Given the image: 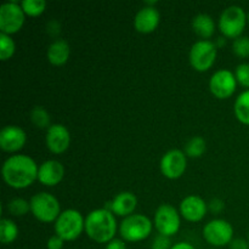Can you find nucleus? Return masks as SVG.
Masks as SVG:
<instances>
[{
  "instance_id": "f257e3e1",
  "label": "nucleus",
  "mask_w": 249,
  "mask_h": 249,
  "mask_svg": "<svg viewBox=\"0 0 249 249\" xmlns=\"http://www.w3.org/2000/svg\"><path fill=\"white\" fill-rule=\"evenodd\" d=\"M39 165L27 155L16 153L2 163L1 175L5 184L15 190L27 189L38 180Z\"/></svg>"
},
{
  "instance_id": "f03ea898",
  "label": "nucleus",
  "mask_w": 249,
  "mask_h": 249,
  "mask_svg": "<svg viewBox=\"0 0 249 249\" xmlns=\"http://www.w3.org/2000/svg\"><path fill=\"white\" fill-rule=\"evenodd\" d=\"M117 220L114 214L106 208L94 209L85 218V233L97 243H108L116 236Z\"/></svg>"
},
{
  "instance_id": "7ed1b4c3",
  "label": "nucleus",
  "mask_w": 249,
  "mask_h": 249,
  "mask_svg": "<svg viewBox=\"0 0 249 249\" xmlns=\"http://www.w3.org/2000/svg\"><path fill=\"white\" fill-rule=\"evenodd\" d=\"M55 235L63 241H74L85 231V219L77 209H66L53 223Z\"/></svg>"
},
{
  "instance_id": "20e7f679",
  "label": "nucleus",
  "mask_w": 249,
  "mask_h": 249,
  "mask_svg": "<svg viewBox=\"0 0 249 249\" xmlns=\"http://www.w3.org/2000/svg\"><path fill=\"white\" fill-rule=\"evenodd\" d=\"M153 223L143 214H131L122 220L119 233L125 242H140L151 235Z\"/></svg>"
},
{
  "instance_id": "39448f33",
  "label": "nucleus",
  "mask_w": 249,
  "mask_h": 249,
  "mask_svg": "<svg viewBox=\"0 0 249 249\" xmlns=\"http://www.w3.org/2000/svg\"><path fill=\"white\" fill-rule=\"evenodd\" d=\"M248 23V14L238 5L228 6L219 17L218 26L226 38L236 39L242 36Z\"/></svg>"
},
{
  "instance_id": "423d86ee",
  "label": "nucleus",
  "mask_w": 249,
  "mask_h": 249,
  "mask_svg": "<svg viewBox=\"0 0 249 249\" xmlns=\"http://www.w3.org/2000/svg\"><path fill=\"white\" fill-rule=\"evenodd\" d=\"M29 203L32 214L41 223H55L62 213L58 199L49 192H38L32 196Z\"/></svg>"
},
{
  "instance_id": "0eeeda50",
  "label": "nucleus",
  "mask_w": 249,
  "mask_h": 249,
  "mask_svg": "<svg viewBox=\"0 0 249 249\" xmlns=\"http://www.w3.org/2000/svg\"><path fill=\"white\" fill-rule=\"evenodd\" d=\"M218 55V48L215 43L211 40H198L192 44L190 49V65L195 71L206 72L211 70Z\"/></svg>"
},
{
  "instance_id": "6e6552de",
  "label": "nucleus",
  "mask_w": 249,
  "mask_h": 249,
  "mask_svg": "<svg viewBox=\"0 0 249 249\" xmlns=\"http://www.w3.org/2000/svg\"><path fill=\"white\" fill-rule=\"evenodd\" d=\"M153 225L160 235L172 237L180 230L181 225L180 213L172 204H160L155 213Z\"/></svg>"
},
{
  "instance_id": "1a4fd4ad",
  "label": "nucleus",
  "mask_w": 249,
  "mask_h": 249,
  "mask_svg": "<svg viewBox=\"0 0 249 249\" xmlns=\"http://www.w3.org/2000/svg\"><path fill=\"white\" fill-rule=\"evenodd\" d=\"M26 21V14L21 6V2L11 0L5 2L0 7V32L7 36L21 31Z\"/></svg>"
},
{
  "instance_id": "9d476101",
  "label": "nucleus",
  "mask_w": 249,
  "mask_h": 249,
  "mask_svg": "<svg viewBox=\"0 0 249 249\" xmlns=\"http://www.w3.org/2000/svg\"><path fill=\"white\" fill-rule=\"evenodd\" d=\"M203 237L211 246L224 247L233 240V228L228 220L214 219L204 225Z\"/></svg>"
},
{
  "instance_id": "9b49d317",
  "label": "nucleus",
  "mask_w": 249,
  "mask_h": 249,
  "mask_svg": "<svg viewBox=\"0 0 249 249\" xmlns=\"http://www.w3.org/2000/svg\"><path fill=\"white\" fill-rule=\"evenodd\" d=\"M160 168L167 179L175 180L184 175L187 168V156L184 151L173 148L165 152L160 158Z\"/></svg>"
},
{
  "instance_id": "f8f14e48",
  "label": "nucleus",
  "mask_w": 249,
  "mask_h": 249,
  "mask_svg": "<svg viewBox=\"0 0 249 249\" xmlns=\"http://www.w3.org/2000/svg\"><path fill=\"white\" fill-rule=\"evenodd\" d=\"M237 87L235 73L229 70H219L209 79V90L216 99H229L233 95Z\"/></svg>"
},
{
  "instance_id": "ddd939ff",
  "label": "nucleus",
  "mask_w": 249,
  "mask_h": 249,
  "mask_svg": "<svg viewBox=\"0 0 249 249\" xmlns=\"http://www.w3.org/2000/svg\"><path fill=\"white\" fill-rule=\"evenodd\" d=\"M45 143L48 150L55 155L66 152L71 143L70 130L63 124H51L46 130Z\"/></svg>"
},
{
  "instance_id": "4468645a",
  "label": "nucleus",
  "mask_w": 249,
  "mask_h": 249,
  "mask_svg": "<svg viewBox=\"0 0 249 249\" xmlns=\"http://www.w3.org/2000/svg\"><path fill=\"white\" fill-rule=\"evenodd\" d=\"M26 131L18 125H5L0 131V148L4 152H18L26 145Z\"/></svg>"
},
{
  "instance_id": "2eb2a0df",
  "label": "nucleus",
  "mask_w": 249,
  "mask_h": 249,
  "mask_svg": "<svg viewBox=\"0 0 249 249\" xmlns=\"http://www.w3.org/2000/svg\"><path fill=\"white\" fill-rule=\"evenodd\" d=\"M179 211L185 220L190 223H198L206 216L208 212V203H206L202 197L190 195L180 202Z\"/></svg>"
},
{
  "instance_id": "dca6fc26",
  "label": "nucleus",
  "mask_w": 249,
  "mask_h": 249,
  "mask_svg": "<svg viewBox=\"0 0 249 249\" xmlns=\"http://www.w3.org/2000/svg\"><path fill=\"white\" fill-rule=\"evenodd\" d=\"M160 21V14L156 6H143L134 17V28L142 34L152 33L157 29Z\"/></svg>"
},
{
  "instance_id": "f3484780",
  "label": "nucleus",
  "mask_w": 249,
  "mask_h": 249,
  "mask_svg": "<svg viewBox=\"0 0 249 249\" xmlns=\"http://www.w3.org/2000/svg\"><path fill=\"white\" fill-rule=\"evenodd\" d=\"M65 177V168L61 162L49 160L41 163L38 169V181L41 185L53 187L60 184Z\"/></svg>"
},
{
  "instance_id": "a211bd4d",
  "label": "nucleus",
  "mask_w": 249,
  "mask_h": 249,
  "mask_svg": "<svg viewBox=\"0 0 249 249\" xmlns=\"http://www.w3.org/2000/svg\"><path fill=\"white\" fill-rule=\"evenodd\" d=\"M136 206H138V198L135 195L130 191H122L116 195L111 202L106 203L105 208L111 211L114 215L126 218L134 214Z\"/></svg>"
},
{
  "instance_id": "6ab92c4d",
  "label": "nucleus",
  "mask_w": 249,
  "mask_h": 249,
  "mask_svg": "<svg viewBox=\"0 0 249 249\" xmlns=\"http://www.w3.org/2000/svg\"><path fill=\"white\" fill-rule=\"evenodd\" d=\"M70 55V44L65 39H55L46 50V58L53 66H63L67 63Z\"/></svg>"
},
{
  "instance_id": "aec40b11",
  "label": "nucleus",
  "mask_w": 249,
  "mask_h": 249,
  "mask_svg": "<svg viewBox=\"0 0 249 249\" xmlns=\"http://www.w3.org/2000/svg\"><path fill=\"white\" fill-rule=\"evenodd\" d=\"M192 29L202 40H208L215 32V22L208 14H198L192 18Z\"/></svg>"
},
{
  "instance_id": "412c9836",
  "label": "nucleus",
  "mask_w": 249,
  "mask_h": 249,
  "mask_svg": "<svg viewBox=\"0 0 249 249\" xmlns=\"http://www.w3.org/2000/svg\"><path fill=\"white\" fill-rule=\"evenodd\" d=\"M233 112L238 122L245 125H249V89L242 91L236 97Z\"/></svg>"
},
{
  "instance_id": "4be33fe9",
  "label": "nucleus",
  "mask_w": 249,
  "mask_h": 249,
  "mask_svg": "<svg viewBox=\"0 0 249 249\" xmlns=\"http://www.w3.org/2000/svg\"><path fill=\"white\" fill-rule=\"evenodd\" d=\"M18 237V226L14 220L2 218L0 220V241L2 245H11Z\"/></svg>"
},
{
  "instance_id": "5701e85b",
  "label": "nucleus",
  "mask_w": 249,
  "mask_h": 249,
  "mask_svg": "<svg viewBox=\"0 0 249 249\" xmlns=\"http://www.w3.org/2000/svg\"><path fill=\"white\" fill-rule=\"evenodd\" d=\"M207 150V142L202 136H194L185 145V155L190 158H199Z\"/></svg>"
},
{
  "instance_id": "b1692460",
  "label": "nucleus",
  "mask_w": 249,
  "mask_h": 249,
  "mask_svg": "<svg viewBox=\"0 0 249 249\" xmlns=\"http://www.w3.org/2000/svg\"><path fill=\"white\" fill-rule=\"evenodd\" d=\"M31 122L39 129H46L48 130L51 126V118L49 112L41 106H34L29 113Z\"/></svg>"
},
{
  "instance_id": "393cba45",
  "label": "nucleus",
  "mask_w": 249,
  "mask_h": 249,
  "mask_svg": "<svg viewBox=\"0 0 249 249\" xmlns=\"http://www.w3.org/2000/svg\"><path fill=\"white\" fill-rule=\"evenodd\" d=\"M6 209L11 215L24 216L26 214H28V212H31V203L24 198L16 197V198H12L7 202Z\"/></svg>"
},
{
  "instance_id": "a878e982",
  "label": "nucleus",
  "mask_w": 249,
  "mask_h": 249,
  "mask_svg": "<svg viewBox=\"0 0 249 249\" xmlns=\"http://www.w3.org/2000/svg\"><path fill=\"white\" fill-rule=\"evenodd\" d=\"M15 51H16V44L11 36L0 33V60H10L14 56Z\"/></svg>"
},
{
  "instance_id": "bb28decb",
  "label": "nucleus",
  "mask_w": 249,
  "mask_h": 249,
  "mask_svg": "<svg viewBox=\"0 0 249 249\" xmlns=\"http://www.w3.org/2000/svg\"><path fill=\"white\" fill-rule=\"evenodd\" d=\"M21 6L24 14L36 17L45 11L46 1L45 0H23V1H21Z\"/></svg>"
},
{
  "instance_id": "cd10ccee",
  "label": "nucleus",
  "mask_w": 249,
  "mask_h": 249,
  "mask_svg": "<svg viewBox=\"0 0 249 249\" xmlns=\"http://www.w3.org/2000/svg\"><path fill=\"white\" fill-rule=\"evenodd\" d=\"M232 51L236 56L241 58L249 57V36H241L233 39Z\"/></svg>"
},
{
  "instance_id": "c85d7f7f",
  "label": "nucleus",
  "mask_w": 249,
  "mask_h": 249,
  "mask_svg": "<svg viewBox=\"0 0 249 249\" xmlns=\"http://www.w3.org/2000/svg\"><path fill=\"white\" fill-rule=\"evenodd\" d=\"M236 80L240 85L246 88V90L249 89V63L242 62L236 67L235 70Z\"/></svg>"
},
{
  "instance_id": "c756f323",
  "label": "nucleus",
  "mask_w": 249,
  "mask_h": 249,
  "mask_svg": "<svg viewBox=\"0 0 249 249\" xmlns=\"http://www.w3.org/2000/svg\"><path fill=\"white\" fill-rule=\"evenodd\" d=\"M172 243H170V238L165 237V236L160 235L158 237L155 238L152 243V249H170L172 248Z\"/></svg>"
},
{
  "instance_id": "7c9ffc66",
  "label": "nucleus",
  "mask_w": 249,
  "mask_h": 249,
  "mask_svg": "<svg viewBox=\"0 0 249 249\" xmlns=\"http://www.w3.org/2000/svg\"><path fill=\"white\" fill-rule=\"evenodd\" d=\"M225 208V203L224 201H221L220 198H213L211 199V202L208 203V209L213 213L219 214L223 212V209Z\"/></svg>"
},
{
  "instance_id": "2f4dec72",
  "label": "nucleus",
  "mask_w": 249,
  "mask_h": 249,
  "mask_svg": "<svg viewBox=\"0 0 249 249\" xmlns=\"http://www.w3.org/2000/svg\"><path fill=\"white\" fill-rule=\"evenodd\" d=\"M63 245H65V241L61 237H58L57 235L51 236L50 238L46 242V248L48 249H62Z\"/></svg>"
},
{
  "instance_id": "473e14b6",
  "label": "nucleus",
  "mask_w": 249,
  "mask_h": 249,
  "mask_svg": "<svg viewBox=\"0 0 249 249\" xmlns=\"http://www.w3.org/2000/svg\"><path fill=\"white\" fill-rule=\"evenodd\" d=\"M229 246L230 249H249V242L245 238H233Z\"/></svg>"
},
{
  "instance_id": "72a5a7b5",
  "label": "nucleus",
  "mask_w": 249,
  "mask_h": 249,
  "mask_svg": "<svg viewBox=\"0 0 249 249\" xmlns=\"http://www.w3.org/2000/svg\"><path fill=\"white\" fill-rule=\"evenodd\" d=\"M105 249H128L126 248L125 241L122 240V238H113L112 241H109L106 245Z\"/></svg>"
},
{
  "instance_id": "f704fd0d",
  "label": "nucleus",
  "mask_w": 249,
  "mask_h": 249,
  "mask_svg": "<svg viewBox=\"0 0 249 249\" xmlns=\"http://www.w3.org/2000/svg\"><path fill=\"white\" fill-rule=\"evenodd\" d=\"M170 249H196V248L189 242H178L175 243V245Z\"/></svg>"
},
{
  "instance_id": "c9c22d12",
  "label": "nucleus",
  "mask_w": 249,
  "mask_h": 249,
  "mask_svg": "<svg viewBox=\"0 0 249 249\" xmlns=\"http://www.w3.org/2000/svg\"><path fill=\"white\" fill-rule=\"evenodd\" d=\"M225 43H226V40H225V38H218L216 39V43H215V45H216V48H218V46H223V45H225Z\"/></svg>"
},
{
  "instance_id": "e433bc0d",
  "label": "nucleus",
  "mask_w": 249,
  "mask_h": 249,
  "mask_svg": "<svg viewBox=\"0 0 249 249\" xmlns=\"http://www.w3.org/2000/svg\"><path fill=\"white\" fill-rule=\"evenodd\" d=\"M157 0H152V1H145V6H156Z\"/></svg>"
},
{
  "instance_id": "4c0bfd02",
  "label": "nucleus",
  "mask_w": 249,
  "mask_h": 249,
  "mask_svg": "<svg viewBox=\"0 0 249 249\" xmlns=\"http://www.w3.org/2000/svg\"><path fill=\"white\" fill-rule=\"evenodd\" d=\"M248 24H249V12H248Z\"/></svg>"
},
{
  "instance_id": "58836bf2",
  "label": "nucleus",
  "mask_w": 249,
  "mask_h": 249,
  "mask_svg": "<svg viewBox=\"0 0 249 249\" xmlns=\"http://www.w3.org/2000/svg\"><path fill=\"white\" fill-rule=\"evenodd\" d=\"M248 242H249V231H248Z\"/></svg>"
}]
</instances>
